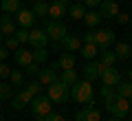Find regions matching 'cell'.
<instances>
[{"label":"cell","mask_w":132,"mask_h":121,"mask_svg":"<svg viewBox=\"0 0 132 121\" xmlns=\"http://www.w3.org/2000/svg\"><path fill=\"white\" fill-rule=\"evenodd\" d=\"M71 97L75 99L77 103H86V106H95V99H93V84L90 82H79L77 79L75 84L71 86Z\"/></svg>","instance_id":"obj_1"},{"label":"cell","mask_w":132,"mask_h":121,"mask_svg":"<svg viewBox=\"0 0 132 121\" xmlns=\"http://www.w3.org/2000/svg\"><path fill=\"white\" fill-rule=\"evenodd\" d=\"M48 88V99L51 101H57V103H66L68 99H71V86H66L64 82H53L51 86H46Z\"/></svg>","instance_id":"obj_2"},{"label":"cell","mask_w":132,"mask_h":121,"mask_svg":"<svg viewBox=\"0 0 132 121\" xmlns=\"http://www.w3.org/2000/svg\"><path fill=\"white\" fill-rule=\"evenodd\" d=\"M44 31H46L48 40L51 42H60L64 35H68V29H66L64 22H60V20H46V27H44Z\"/></svg>","instance_id":"obj_3"},{"label":"cell","mask_w":132,"mask_h":121,"mask_svg":"<svg viewBox=\"0 0 132 121\" xmlns=\"http://www.w3.org/2000/svg\"><path fill=\"white\" fill-rule=\"evenodd\" d=\"M106 108H108V112L112 117H117V119H123V117H128V112H130V99H121L117 97L112 103H106Z\"/></svg>","instance_id":"obj_4"},{"label":"cell","mask_w":132,"mask_h":121,"mask_svg":"<svg viewBox=\"0 0 132 121\" xmlns=\"http://www.w3.org/2000/svg\"><path fill=\"white\" fill-rule=\"evenodd\" d=\"M51 99H48V95H35V97L31 99V110L33 115H48V112L53 110L51 108Z\"/></svg>","instance_id":"obj_5"},{"label":"cell","mask_w":132,"mask_h":121,"mask_svg":"<svg viewBox=\"0 0 132 121\" xmlns=\"http://www.w3.org/2000/svg\"><path fill=\"white\" fill-rule=\"evenodd\" d=\"M112 42H114V33L110 31V29H99V31H95V44H97L99 51L110 49Z\"/></svg>","instance_id":"obj_6"},{"label":"cell","mask_w":132,"mask_h":121,"mask_svg":"<svg viewBox=\"0 0 132 121\" xmlns=\"http://www.w3.org/2000/svg\"><path fill=\"white\" fill-rule=\"evenodd\" d=\"M106 66L101 64L99 60H90L88 64L84 66V77L86 82H95V79H99V75H101V70H104Z\"/></svg>","instance_id":"obj_7"},{"label":"cell","mask_w":132,"mask_h":121,"mask_svg":"<svg viewBox=\"0 0 132 121\" xmlns=\"http://www.w3.org/2000/svg\"><path fill=\"white\" fill-rule=\"evenodd\" d=\"M99 79H101L106 86H112V88H114V86L121 82V73H119L114 66H106V68L101 70V75H99Z\"/></svg>","instance_id":"obj_8"},{"label":"cell","mask_w":132,"mask_h":121,"mask_svg":"<svg viewBox=\"0 0 132 121\" xmlns=\"http://www.w3.org/2000/svg\"><path fill=\"white\" fill-rule=\"evenodd\" d=\"M13 18H15V24L22 27V29H31L33 22H35V15H33L31 9H18Z\"/></svg>","instance_id":"obj_9"},{"label":"cell","mask_w":132,"mask_h":121,"mask_svg":"<svg viewBox=\"0 0 132 121\" xmlns=\"http://www.w3.org/2000/svg\"><path fill=\"white\" fill-rule=\"evenodd\" d=\"M29 44H31L33 49H38V46H46L48 44V35L44 29H31L29 31Z\"/></svg>","instance_id":"obj_10"},{"label":"cell","mask_w":132,"mask_h":121,"mask_svg":"<svg viewBox=\"0 0 132 121\" xmlns=\"http://www.w3.org/2000/svg\"><path fill=\"white\" fill-rule=\"evenodd\" d=\"M51 68H53V70H68V68H75V55L64 51L60 57H57V62H53Z\"/></svg>","instance_id":"obj_11"},{"label":"cell","mask_w":132,"mask_h":121,"mask_svg":"<svg viewBox=\"0 0 132 121\" xmlns=\"http://www.w3.org/2000/svg\"><path fill=\"white\" fill-rule=\"evenodd\" d=\"M75 121H101V112L95 106H86V108H81V110H77Z\"/></svg>","instance_id":"obj_12"},{"label":"cell","mask_w":132,"mask_h":121,"mask_svg":"<svg viewBox=\"0 0 132 121\" xmlns=\"http://www.w3.org/2000/svg\"><path fill=\"white\" fill-rule=\"evenodd\" d=\"M99 13H101V18H114L119 13V2L117 0H101L99 2Z\"/></svg>","instance_id":"obj_13"},{"label":"cell","mask_w":132,"mask_h":121,"mask_svg":"<svg viewBox=\"0 0 132 121\" xmlns=\"http://www.w3.org/2000/svg\"><path fill=\"white\" fill-rule=\"evenodd\" d=\"M60 46H62V51H66V53H75V51L81 49V40L77 35H64L60 40Z\"/></svg>","instance_id":"obj_14"},{"label":"cell","mask_w":132,"mask_h":121,"mask_svg":"<svg viewBox=\"0 0 132 121\" xmlns=\"http://www.w3.org/2000/svg\"><path fill=\"white\" fill-rule=\"evenodd\" d=\"M15 29H18L15 18L11 13H2V18H0V33H2V35H13Z\"/></svg>","instance_id":"obj_15"},{"label":"cell","mask_w":132,"mask_h":121,"mask_svg":"<svg viewBox=\"0 0 132 121\" xmlns=\"http://www.w3.org/2000/svg\"><path fill=\"white\" fill-rule=\"evenodd\" d=\"M31 99H33V95L29 93L27 88H24V90H20V93L13 97V101H11V108H13V110H22L24 106H29V103H31Z\"/></svg>","instance_id":"obj_16"},{"label":"cell","mask_w":132,"mask_h":121,"mask_svg":"<svg viewBox=\"0 0 132 121\" xmlns=\"http://www.w3.org/2000/svg\"><path fill=\"white\" fill-rule=\"evenodd\" d=\"M13 60H15V64H18V66H22V68H24V66H29V64L33 62V55H31V51L18 46V49L13 51Z\"/></svg>","instance_id":"obj_17"},{"label":"cell","mask_w":132,"mask_h":121,"mask_svg":"<svg viewBox=\"0 0 132 121\" xmlns=\"http://www.w3.org/2000/svg\"><path fill=\"white\" fill-rule=\"evenodd\" d=\"M38 77H40V84H42V86H51L53 82H57V70H53V68H40Z\"/></svg>","instance_id":"obj_18"},{"label":"cell","mask_w":132,"mask_h":121,"mask_svg":"<svg viewBox=\"0 0 132 121\" xmlns=\"http://www.w3.org/2000/svg\"><path fill=\"white\" fill-rule=\"evenodd\" d=\"M66 9H68V7H64V5H60V2L53 0L51 5H48V15H46V18L48 20H60V18H64Z\"/></svg>","instance_id":"obj_19"},{"label":"cell","mask_w":132,"mask_h":121,"mask_svg":"<svg viewBox=\"0 0 132 121\" xmlns=\"http://www.w3.org/2000/svg\"><path fill=\"white\" fill-rule=\"evenodd\" d=\"M114 93H117V97H121V99H130L132 97V82L128 79V82H119L117 86H114Z\"/></svg>","instance_id":"obj_20"},{"label":"cell","mask_w":132,"mask_h":121,"mask_svg":"<svg viewBox=\"0 0 132 121\" xmlns=\"http://www.w3.org/2000/svg\"><path fill=\"white\" fill-rule=\"evenodd\" d=\"M112 51H114V55H117V60H128V57L132 55V46L128 42H117Z\"/></svg>","instance_id":"obj_21"},{"label":"cell","mask_w":132,"mask_h":121,"mask_svg":"<svg viewBox=\"0 0 132 121\" xmlns=\"http://www.w3.org/2000/svg\"><path fill=\"white\" fill-rule=\"evenodd\" d=\"M0 7H2V13L15 15V11L22 9V0H0Z\"/></svg>","instance_id":"obj_22"},{"label":"cell","mask_w":132,"mask_h":121,"mask_svg":"<svg viewBox=\"0 0 132 121\" xmlns=\"http://www.w3.org/2000/svg\"><path fill=\"white\" fill-rule=\"evenodd\" d=\"M66 13L71 15L73 20H81V18H84V13H86V7L81 5V2H73V5H68Z\"/></svg>","instance_id":"obj_23"},{"label":"cell","mask_w":132,"mask_h":121,"mask_svg":"<svg viewBox=\"0 0 132 121\" xmlns=\"http://www.w3.org/2000/svg\"><path fill=\"white\" fill-rule=\"evenodd\" d=\"M81 20H84V22L88 24L90 29H93V27H97V24L101 22V20H104V18H101V13H99V11L90 9V11H86V13H84V18H81Z\"/></svg>","instance_id":"obj_24"},{"label":"cell","mask_w":132,"mask_h":121,"mask_svg":"<svg viewBox=\"0 0 132 121\" xmlns=\"http://www.w3.org/2000/svg\"><path fill=\"white\" fill-rule=\"evenodd\" d=\"M99 62H101L104 66H114L117 55H114V51H110V49H106V51H99Z\"/></svg>","instance_id":"obj_25"},{"label":"cell","mask_w":132,"mask_h":121,"mask_svg":"<svg viewBox=\"0 0 132 121\" xmlns=\"http://www.w3.org/2000/svg\"><path fill=\"white\" fill-rule=\"evenodd\" d=\"M33 15L35 18H46L48 15V5L44 2V0H38V2H33Z\"/></svg>","instance_id":"obj_26"},{"label":"cell","mask_w":132,"mask_h":121,"mask_svg":"<svg viewBox=\"0 0 132 121\" xmlns=\"http://www.w3.org/2000/svg\"><path fill=\"white\" fill-rule=\"evenodd\" d=\"M60 82H64L66 86H73V84L77 82V70H75V68L62 70V75H60Z\"/></svg>","instance_id":"obj_27"},{"label":"cell","mask_w":132,"mask_h":121,"mask_svg":"<svg viewBox=\"0 0 132 121\" xmlns=\"http://www.w3.org/2000/svg\"><path fill=\"white\" fill-rule=\"evenodd\" d=\"M79 51H81V55H84L88 62H90V60H95V57L99 55V49H97V44H84V46H81Z\"/></svg>","instance_id":"obj_28"},{"label":"cell","mask_w":132,"mask_h":121,"mask_svg":"<svg viewBox=\"0 0 132 121\" xmlns=\"http://www.w3.org/2000/svg\"><path fill=\"white\" fill-rule=\"evenodd\" d=\"M31 55H33V62H38V64H44V62L48 60V51H46V46H38V49H33Z\"/></svg>","instance_id":"obj_29"},{"label":"cell","mask_w":132,"mask_h":121,"mask_svg":"<svg viewBox=\"0 0 132 121\" xmlns=\"http://www.w3.org/2000/svg\"><path fill=\"white\" fill-rule=\"evenodd\" d=\"M99 93H101V97L106 99V103H112L114 99H117V93H114V88H112V86H106V84H104Z\"/></svg>","instance_id":"obj_30"},{"label":"cell","mask_w":132,"mask_h":121,"mask_svg":"<svg viewBox=\"0 0 132 121\" xmlns=\"http://www.w3.org/2000/svg\"><path fill=\"white\" fill-rule=\"evenodd\" d=\"M9 79H11V86H13V88H20L22 82H24V73H22V70H11Z\"/></svg>","instance_id":"obj_31"},{"label":"cell","mask_w":132,"mask_h":121,"mask_svg":"<svg viewBox=\"0 0 132 121\" xmlns=\"http://www.w3.org/2000/svg\"><path fill=\"white\" fill-rule=\"evenodd\" d=\"M11 88H13V86L7 84L5 79L0 82V101H5V99H9V97H11Z\"/></svg>","instance_id":"obj_32"},{"label":"cell","mask_w":132,"mask_h":121,"mask_svg":"<svg viewBox=\"0 0 132 121\" xmlns=\"http://www.w3.org/2000/svg\"><path fill=\"white\" fill-rule=\"evenodd\" d=\"M13 35H15V40H18L20 44H27V42H29V29H22V27H20V29H15Z\"/></svg>","instance_id":"obj_33"},{"label":"cell","mask_w":132,"mask_h":121,"mask_svg":"<svg viewBox=\"0 0 132 121\" xmlns=\"http://www.w3.org/2000/svg\"><path fill=\"white\" fill-rule=\"evenodd\" d=\"M5 46L9 49V51H15V49L20 46V42L15 40V35H5Z\"/></svg>","instance_id":"obj_34"},{"label":"cell","mask_w":132,"mask_h":121,"mask_svg":"<svg viewBox=\"0 0 132 121\" xmlns=\"http://www.w3.org/2000/svg\"><path fill=\"white\" fill-rule=\"evenodd\" d=\"M24 73H27V75H38L40 73V64H38V62H31L29 66H24Z\"/></svg>","instance_id":"obj_35"},{"label":"cell","mask_w":132,"mask_h":121,"mask_svg":"<svg viewBox=\"0 0 132 121\" xmlns=\"http://www.w3.org/2000/svg\"><path fill=\"white\" fill-rule=\"evenodd\" d=\"M40 88H42V84H40V82H31V84L27 86V90L33 95V97H35V95H40Z\"/></svg>","instance_id":"obj_36"},{"label":"cell","mask_w":132,"mask_h":121,"mask_svg":"<svg viewBox=\"0 0 132 121\" xmlns=\"http://www.w3.org/2000/svg\"><path fill=\"white\" fill-rule=\"evenodd\" d=\"M11 73V68L7 66V62H0V79H7Z\"/></svg>","instance_id":"obj_37"},{"label":"cell","mask_w":132,"mask_h":121,"mask_svg":"<svg viewBox=\"0 0 132 121\" xmlns=\"http://www.w3.org/2000/svg\"><path fill=\"white\" fill-rule=\"evenodd\" d=\"M46 121H66L64 119V115H60V112H48V115H46Z\"/></svg>","instance_id":"obj_38"},{"label":"cell","mask_w":132,"mask_h":121,"mask_svg":"<svg viewBox=\"0 0 132 121\" xmlns=\"http://www.w3.org/2000/svg\"><path fill=\"white\" fill-rule=\"evenodd\" d=\"M99 2H101V0H81V5H84L86 9H95V7H99Z\"/></svg>","instance_id":"obj_39"},{"label":"cell","mask_w":132,"mask_h":121,"mask_svg":"<svg viewBox=\"0 0 132 121\" xmlns=\"http://www.w3.org/2000/svg\"><path fill=\"white\" fill-rule=\"evenodd\" d=\"M114 18H117L119 24H128V22H130V15H128V13H117Z\"/></svg>","instance_id":"obj_40"},{"label":"cell","mask_w":132,"mask_h":121,"mask_svg":"<svg viewBox=\"0 0 132 121\" xmlns=\"http://www.w3.org/2000/svg\"><path fill=\"white\" fill-rule=\"evenodd\" d=\"M84 44H95V31H93V29L84 35Z\"/></svg>","instance_id":"obj_41"},{"label":"cell","mask_w":132,"mask_h":121,"mask_svg":"<svg viewBox=\"0 0 132 121\" xmlns=\"http://www.w3.org/2000/svg\"><path fill=\"white\" fill-rule=\"evenodd\" d=\"M7 57H9V49H7V46H2V44H0V62H5Z\"/></svg>","instance_id":"obj_42"},{"label":"cell","mask_w":132,"mask_h":121,"mask_svg":"<svg viewBox=\"0 0 132 121\" xmlns=\"http://www.w3.org/2000/svg\"><path fill=\"white\" fill-rule=\"evenodd\" d=\"M35 121H46V115H35Z\"/></svg>","instance_id":"obj_43"},{"label":"cell","mask_w":132,"mask_h":121,"mask_svg":"<svg viewBox=\"0 0 132 121\" xmlns=\"http://www.w3.org/2000/svg\"><path fill=\"white\" fill-rule=\"evenodd\" d=\"M55 2H60V5H64V7H68V5H71V0H55Z\"/></svg>","instance_id":"obj_44"},{"label":"cell","mask_w":132,"mask_h":121,"mask_svg":"<svg viewBox=\"0 0 132 121\" xmlns=\"http://www.w3.org/2000/svg\"><path fill=\"white\" fill-rule=\"evenodd\" d=\"M128 79H130V82H132V68L128 70Z\"/></svg>","instance_id":"obj_45"},{"label":"cell","mask_w":132,"mask_h":121,"mask_svg":"<svg viewBox=\"0 0 132 121\" xmlns=\"http://www.w3.org/2000/svg\"><path fill=\"white\" fill-rule=\"evenodd\" d=\"M110 121H121V119H117V117H112V119H110Z\"/></svg>","instance_id":"obj_46"},{"label":"cell","mask_w":132,"mask_h":121,"mask_svg":"<svg viewBox=\"0 0 132 121\" xmlns=\"http://www.w3.org/2000/svg\"><path fill=\"white\" fill-rule=\"evenodd\" d=\"M130 106H132V97H130Z\"/></svg>","instance_id":"obj_47"},{"label":"cell","mask_w":132,"mask_h":121,"mask_svg":"<svg viewBox=\"0 0 132 121\" xmlns=\"http://www.w3.org/2000/svg\"><path fill=\"white\" fill-rule=\"evenodd\" d=\"M33 2H38V0H33Z\"/></svg>","instance_id":"obj_48"},{"label":"cell","mask_w":132,"mask_h":121,"mask_svg":"<svg viewBox=\"0 0 132 121\" xmlns=\"http://www.w3.org/2000/svg\"><path fill=\"white\" fill-rule=\"evenodd\" d=\"M0 121H2V117H0Z\"/></svg>","instance_id":"obj_49"}]
</instances>
